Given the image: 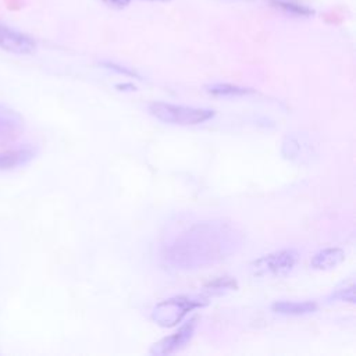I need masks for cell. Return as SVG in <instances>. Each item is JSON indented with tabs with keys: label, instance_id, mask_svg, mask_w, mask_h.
Masks as SVG:
<instances>
[{
	"label": "cell",
	"instance_id": "1",
	"mask_svg": "<svg viewBox=\"0 0 356 356\" xmlns=\"http://www.w3.org/2000/svg\"><path fill=\"white\" fill-rule=\"evenodd\" d=\"M242 246L241 232L225 221H203L189 227L163 248L165 264L192 270L218 263Z\"/></svg>",
	"mask_w": 356,
	"mask_h": 356
},
{
	"label": "cell",
	"instance_id": "2",
	"mask_svg": "<svg viewBox=\"0 0 356 356\" xmlns=\"http://www.w3.org/2000/svg\"><path fill=\"white\" fill-rule=\"evenodd\" d=\"M149 111L157 120L175 125H197L214 115V111L210 108L171 104L165 102L150 103Z\"/></svg>",
	"mask_w": 356,
	"mask_h": 356
},
{
	"label": "cell",
	"instance_id": "3",
	"mask_svg": "<svg viewBox=\"0 0 356 356\" xmlns=\"http://www.w3.org/2000/svg\"><path fill=\"white\" fill-rule=\"evenodd\" d=\"M204 302L189 296H174L160 302L152 313V318L161 327L178 324L191 310L203 306Z\"/></svg>",
	"mask_w": 356,
	"mask_h": 356
},
{
	"label": "cell",
	"instance_id": "4",
	"mask_svg": "<svg viewBox=\"0 0 356 356\" xmlns=\"http://www.w3.org/2000/svg\"><path fill=\"white\" fill-rule=\"evenodd\" d=\"M298 252L293 249H284L270 254H266L254 261V273L257 274H271L277 277H284L295 267L298 261Z\"/></svg>",
	"mask_w": 356,
	"mask_h": 356
},
{
	"label": "cell",
	"instance_id": "5",
	"mask_svg": "<svg viewBox=\"0 0 356 356\" xmlns=\"http://www.w3.org/2000/svg\"><path fill=\"white\" fill-rule=\"evenodd\" d=\"M281 152L285 159L298 164H307L316 156L312 139L300 132L288 134L282 140Z\"/></svg>",
	"mask_w": 356,
	"mask_h": 356
},
{
	"label": "cell",
	"instance_id": "6",
	"mask_svg": "<svg viewBox=\"0 0 356 356\" xmlns=\"http://www.w3.org/2000/svg\"><path fill=\"white\" fill-rule=\"evenodd\" d=\"M0 49L13 54H32L36 42L32 36L0 22Z\"/></svg>",
	"mask_w": 356,
	"mask_h": 356
},
{
	"label": "cell",
	"instance_id": "7",
	"mask_svg": "<svg viewBox=\"0 0 356 356\" xmlns=\"http://www.w3.org/2000/svg\"><path fill=\"white\" fill-rule=\"evenodd\" d=\"M24 131V118L11 107L0 103V145H10Z\"/></svg>",
	"mask_w": 356,
	"mask_h": 356
},
{
	"label": "cell",
	"instance_id": "8",
	"mask_svg": "<svg viewBox=\"0 0 356 356\" xmlns=\"http://www.w3.org/2000/svg\"><path fill=\"white\" fill-rule=\"evenodd\" d=\"M195 324H196V318H191L177 332H174L172 335L165 337L161 341H159L157 343H154L150 349V353L163 356V355H170V353L178 350L191 339L193 330H195Z\"/></svg>",
	"mask_w": 356,
	"mask_h": 356
},
{
	"label": "cell",
	"instance_id": "9",
	"mask_svg": "<svg viewBox=\"0 0 356 356\" xmlns=\"http://www.w3.org/2000/svg\"><path fill=\"white\" fill-rule=\"evenodd\" d=\"M35 150L32 147H17L0 152V171L11 170L28 163L33 159Z\"/></svg>",
	"mask_w": 356,
	"mask_h": 356
},
{
	"label": "cell",
	"instance_id": "10",
	"mask_svg": "<svg viewBox=\"0 0 356 356\" xmlns=\"http://www.w3.org/2000/svg\"><path fill=\"white\" fill-rule=\"evenodd\" d=\"M345 259V253L339 248H327L317 252L312 260L310 266L316 270H330L341 264Z\"/></svg>",
	"mask_w": 356,
	"mask_h": 356
},
{
	"label": "cell",
	"instance_id": "11",
	"mask_svg": "<svg viewBox=\"0 0 356 356\" xmlns=\"http://www.w3.org/2000/svg\"><path fill=\"white\" fill-rule=\"evenodd\" d=\"M273 312L280 314H289V316H300V314H309L316 312L317 305L314 302H288L281 300L275 302L271 306Z\"/></svg>",
	"mask_w": 356,
	"mask_h": 356
},
{
	"label": "cell",
	"instance_id": "12",
	"mask_svg": "<svg viewBox=\"0 0 356 356\" xmlns=\"http://www.w3.org/2000/svg\"><path fill=\"white\" fill-rule=\"evenodd\" d=\"M271 6L292 17H310L313 10L298 0H271Z\"/></svg>",
	"mask_w": 356,
	"mask_h": 356
},
{
	"label": "cell",
	"instance_id": "13",
	"mask_svg": "<svg viewBox=\"0 0 356 356\" xmlns=\"http://www.w3.org/2000/svg\"><path fill=\"white\" fill-rule=\"evenodd\" d=\"M206 90L214 96H243L252 93L250 89L236 86L232 83H213L206 86Z\"/></svg>",
	"mask_w": 356,
	"mask_h": 356
},
{
	"label": "cell",
	"instance_id": "14",
	"mask_svg": "<svg viewBox=\"0 0 356 356\" xmlns=\"http://www.w3.org/2000/svg\"><path fill=\"white\" fill-rule=\"evenodd\" d=\"M330 299H337V300L353 303L355 302V282H353V280L350 278L349 281H346L341 286H338L335 289V292H332Z\"/></svg>",
	"mask_w": 356,
	"mask_h": 356
},
{
	"label": "cell",
	"instance_id": "15",
	"mask_svg": "<svg viewBox=\"0 0 356 356\" xmlns=\"http://www.w3.org/2000/svg\"><path fill=\"white\" fill-rule=\"evenodd\" d=\"M235 286H236V282L231 277H218L214 281H210L206 285V289L211 293H222L224 291L234 289Z\"/></svg>",
	"mask_w": 356,
	"mask_h": 356
},
{
	"label": "cell",
	"instance_id": "16",
	"mask_svg": "<svg viewBox=\"0 0 356 356\" xmlns=\"http://www.w3.org/2000/svg\"><path fill=\"white\" fill-rule=\"evenodd\" d=\"M131 0H103L104 4H107L108 7H113V8H124L129 4Z\"/></svg>",
	"mask_w": 356,
	"mask_h": 356
},
{
	"label": "cell",
	"instance_id": "17",
	"mask_svg": "<svg viewBox=\"0 0 356 356\" xmlns=\"http://www.w3.org/2000/svg\"><path fill=\"white\" fill-rule=\"evenodd\" d=\"M7 8L10 10H18L19 7H22L24 4V0H4Z\"/></svg>",
	"mask_w": 356,
	"mask_h": 356
},
{
	"label": "cell",
	"instance_id": "18",
	"mask_svg": "<svg viewBox=\"0 0 356 356\" xmlns=\"http://www.w3.org/2000/svg\"><path fill=\"white\" fill-rule=\"evenodd\" d=\"M149 1H167V0H149Z\"/></svg>",
	"mask_w": 356,
	"mask_h": 356
}]
</instances>
